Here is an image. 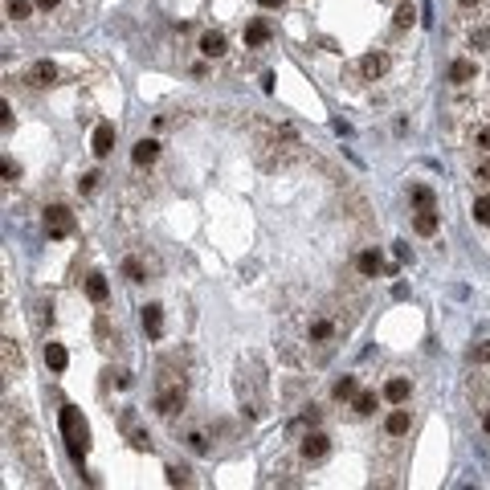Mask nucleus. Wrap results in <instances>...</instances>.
I'll use <instances>...</instances> for the list:
<instances>
[{
    "label": "nucleus",
    "instance_id": "obj_1",
    "mask_svg": "<svg viewBox=\"0 0 490 490\" xmlns=\"http://www.w3.org/2000/svg\"><path fill=\"white\" fill-rule=\"evenodd\" d=\"M184 401H188V384H184V368H172V364H164L160 368V384H156V397H151V408L160 413V417H176L184 413Z\"/></svg>",
    "mask_w": 490,
    "mask_h": 490
},
{
    "label": "nucleus",
    "instance_id": "obj_2",
    "mask_svg": "<svg viewBox=\"0 0 490 490\" xmlns=\"http://www.w3.org/2000/svg\"><path fill=\"white\" fill-rule=\"evenodd\" d=\"M237 397H241V413H249L254 421L266 413V368H262V359L241 364V376H237Z\"/></svg>",
    "mask_w": 490,
    "mask_h": 490
},
{
    "label": "nucleus",
    "instance_id": "obj_3",
    "mask_svg": "<svg viewBox=\"0 0 490 490\" xmlns=\"http://www.w3.org/2000/svg\"><path fill=\"white\" fill-rule=\"evenodd\" d=\"M62 437H66V449H70L74 462H82L90 453V429L74 404H62Z\"/></svg>",
    "mask_w": 490,
    "mask_h": 490
},
{
    "label": "nucleus",
    "instance_id": "obj_4",
    "mask_svg": "<svg viewBox=\"0 0 490 490\" xmlns=\"http://www.w3.org/2000/svg\"><path fill=\"white\" fill-rule=\"evenodd\" d=\"M45 233H49L53 241L70 237V233H74V213H70L66 205H49V209H45Z\"/></svg>",
    "mask_w": 490,
    "mask_h": 490
},
{
    "label": "nucleus",
    "instance_id": "obj_5",
    "mask_svg": "<svg viewBox=\"0 0 490 490\" xmlns=\"http://www.w3.org/2000/svg\"><path fill=\"white\" fill-rule=\"evenodd\" d=\"M339 335V327H335V319H327V314H319V319H311L307 323V343H319L323 352L331 348V339Z\"/></svg>",
    "mask_w": 490,
    "mask_h": 490
},
{
    "label": "nucleus",
    "instance_id": "obj_6",
    "mask_svg": "<svg viewBox=\"0 0 490 490\" xmlns=\"http://www.w3.org/2000/svg\"><path fill=\"white\" fill-rule=\"evenodd\" d=\"M299 453H303L307 466H314V462H323V458L331 453V437H327V433H307L303 446H299Z\"/></svg>",
    "mask_w": 490,
    "mask_h": 490
},
{
    "label": "nucleus",
    "instance_id": "obj_7",
    "mask_svg": "<svg viewBox=\"0 0 490 490\" xmlns=\"http://www.w3.org/2000/svg\"><path fill=\"white\" fill-rule=\"evenodd\" d=\"M25 82H29L33 90L53 86V82H57V66H53L49 57H45V62H33V66H29V74H25Z\"/></svg>",
    "mask_w": 490,
    "mask_h": 490
},
{
    "label": "nucleus",
    "instance_id": "obj_8",
    "mask_svg": "<svg viewBox=\"0 0 490 490\" xmlns=\"http://www.w3.org/2000/svg\"><path fill=\"white\" fill-rule=\"evenodd\" d=\"M384 70H388V53L372 49V53H364V57H359V74H364V82H376V78H384Z\"/></svg>",
    "mask_w": 490,
    "mask_h": 490
},
{
    "label": "nucleus",
    "instance_id": "obj_9",
    "mask_svg": "<svg viewBox=\"0 0 490 490\" xmlns=\"http://www.w3.org/2000/svg\"><path fill=\"white\" fill-rule=\"evenodd\" d=\"M115 139H119L115 123H98V127H94V139H90V151L102 160V156H111V151H115Z\"/></svg>",
    "mask_w": 490,
    "mask_h": 490
},
{
    "label": "nucleus",
    "instance_id": "obj_10",
    "mask_svg": "<svg viewBox=\"0 0 490 490\" xmlns=\"http://www.w3.org/2000/svg\"><path fill=\"white\" fill-rule=\"evenodd\" d=\"M408 429H413V413H408L404 404H397V408L388 413V421H384V433H388V437H408Z\"/></svg>",
    "mask_w": 490,
    "mask_h": 490
},
{
    "label": "nucleus",
    "instance_id": "obj_11",
    "mask_svg": "<svg viewBox=\"0 0 490 490\" xmlns=\"http://www.w3.org/2000/svg\"><path fill=\"white\" fill-rule=\"evenodd\" d=\"M139 323H143L147 339H160V335H164V307L147 303V307H143V314H139Z\"/></svg>",
    "mask_w": 490,
    "mask_h": 490
},
{
    "label": "nucleus",
    "instance_id": "obj_12",
    "mask_svg": "<svg viewBox=\"0 0 490 490\" xmlns=\"http://www.w3.org/2000/svg\"><path fill=\"white\" fill-rule=\"evenodd\" d=\"M478 78V66L470 62V57H453L449 62V82L453 86H466V82H474Z\"/></svg>",
    "mask_w": 490,
    "mask_h": 490
},
{
    "label": "nucleus",
    "instance_id": "obj_13",
    "mask_svg": "<svg viewBox=\"0 0 490 490\" xmlns=\"http://www.w3.org/2000/svg\"><path fill=\"white\" fill-rule=\"evenodd\" d=\"M200 53H205V57H225V53H229V37H225L221 29L200 33Z\"/></svg>",
    "mask_w": 490,
    "mask_h": 490
},
{
    "label": "nucleus",
    "instance_id": "obj_14",
    "mask_svg": "<svg viewBox=\"0 0 490 490\" xmlns=\"http://www.w3.org/2000/svg\"><path fill=\"white\" fill-rule=\"evenodd\" d=\"M131 160H135V168H151V164L160 160V143H156V139H139L131 147Z\"/></svg>",
    "mask_w": 490,
    "mask_h": 490
},
{
    "label": "nucleus",
    "instance_id": "obj_15",
    "mask_svg": "<svg viewBox=\"0 0 490 490\" xmlns=\"http://www.w3.org/2000/svg\"><path fill=\"white\" fill-rule=\"evenodd\" d=\"M356 270H359V278H376V274H384L388 266H384V258H380L376 249H364L356 258Z\"/></svg>",
    "mask_w": 490,
    "mask_h": 490
},
{
    "label": "nucleus",
    "instance_id": "obj_16",
    "mask_svg": "<svg viewBox=\"0 0 490 490\" xmlns=\"http://www.w3.org/2000/svg\"><path fill=\"white\" fill-rule=\"evenodd\" d=\"M123 429H127V442H131V446L139 449V453H147V449L156 446V442H151V433H147V429H139V425H135V417H131V413H127V417H123Z\"/></svg>",
    "mask_w": 490,
    "mask_h": 490
},
{
    "label": "nucleus",
    "instance_id": "obj_17",
    "mask_svg": "<svg viewBox=\"0 0 490 490\" xmlns=\"http://www.w3.org/2000/svg\"><path fill=\"white\" fill-rule=\"evenodd\" d=\"M384 397L393 404H408V397H413V380H404V376H393L388 384H384Z\"/></svg>",
    "mask_w": 490,
    "mask_h": 490
},
{
    "label": "nucleus",
    "instance_id": "obj_18",
    "mask_svg": "<svg viewBox=\"0 0 490 490\" xmlns=\"http://www.w3.org/2000/svg\"><path fill=\"white\" fill-rule=\"evenodd\" d=\"M86 294H90V303H98V307H102V303L111 299V282H106L102 274H90V278H86Z\"/></svg>",
    "mask_w": 490,
    "mask_h": 490
},
{
    "label": "nucleus",
    "instance_id": "obj_19",
    "mask_svg": "<svg viewBox=\"0 0 490 490\" xmlns=\"http://www.w3.org/2000/svg\"><path fill=\"white\" fill-rule=\"evenodd\" d=\"M94 339H98V348H106V352L119 343V335L111 331V319H106V314H98V319H94Z\"/></svg>",
    "mask_w": 490,
    "mask_h": 490
},
{
    "label": "nucleus",
    "instance_id": "obj_20",
    "mask_svg": "<svg viewBox=\"0 0 490 490\" xmlns=\"http://www.w3.org/2000/svg\"><path fill=\"white\" fill-rule=\"evenodd\" d=\"M45 364H49L53 372H66V368H70V352H66L62 343L49 339V343H45Z\"/></svg>",
    "mask_w": 490,
    "mask_h": 490
},
{
    "label": "nucleus",
    "instance_id": "obj_21",
    "mask_svg": "<svg viewBox=\"0 0 490 490\" xmlns=\"http://www.w3.org/2000/svg\"><path fill=\"white\" fill-rule=\"evenodd\" d=\"M29 319H33V327H37V331H49V323H53V303H45V299H37V303H33V314H29Z\"/></svg>",
    "mask_w": 490,
    "mask_h": 490
},
{
    "label": "nucleus",
    "instance_id": "obj_22",
    "mask_svg": "<svg viewBox=\"0 0 490 490\" xmlns=\"http://www.w3.org/2000/svg\"><path fill=\"white\" fill-rule=\"evenodd\" d=\"M266 41H270V25L266 21H249V25H245V45L258 49V45H266Z\"/></svg>",
    "mask_w": 490,
    "mask_h": 490
},
{
    "label": "nucleus",
    "instance_id": "obj_23",
    "mask_svg": "<svg viewBox=\"0 0 490 490\" xmlns=\"http://www.w3.org/2000/svg\"><path fill=\"white\" fill-rule=\"evenodd\" d=\"M413 229H417L421 237H433V233H437V213H433V209L417 213V221H413Z\"/></svg>",
    "mask_w": 490,
    "mask_h": 490
},
{
    "label": "nucleus",
    "instance_id": "obj_24",
    "mask_svg": "<svg viewBox=\"0 0 490 490\" xmlns=\"http://www.w3.org/2000/svg\"><path fill=\"white\" fill-rule=\"evenodd\" d=\"M25 364H21V348L12 343V339H4V372L12 376V372H21Z\"/></svg>",
    "mask_w": 490,
    "mask_h": 490
},
{
    "label": "nucleus",
    "instance_id": "obj_25",
    "mask_svg": "<svg viewBox=\"0 0 490 490\" xmlns=\"http://www.w3.org/2000/svg\"><path fill=\"white\" fill-rule=\"evenodd\" d=\"M123 278L127 282H147V266L139 258H123Z\"/></svg>",
    "mask_w": 490,
    "mask_h": 490
},
{
    "label": "nucleus",
    "instance_id": "obj_26",
    "mask_svg": "<svg viewBox=\"0 0 490 490\" xmlns=\"http://www.w3.org/2000/svg\"><path fill=\"white\" fill-rule=\"evenodd\" d=\"M352 408H356L359 417L376 413V393H356V397H352Z\"/></svg>",
    "mask_w": 490,
    "mask_h": 490
},
{
    "label": "nucleus",
    "instance_id": "obj_27",
    "mask_svg": "<svg viewBox=\"0 0 490 490\" xmlns=\"http://www.w3.org/2000/svg\"><path fill=\"white\" fill-rule=\"evenodd\" d=\"M413 21H417V8H413L408 0H404V4H397V17H393V25H397V29H408Z\"/></svg>",
    "mask_w": 490,
    "mask_h": 490
},
{
    "label": "nucleus",
    "instance_id": "obj_28",
    "mask_svg": "<svg viewBox=\"0 0 490 490\" xmlns=\"http://www.w3.org/2000/svg\"><path fill=\"white\" fill-rule=\"evenodd\" d=\"M413 205H417V213H425V209H433V192H429L425 184H417V188H413Z\"/></svg>",
    "mask_w": 490,
    "mask_h": 490
},
{
    "label": "nucleus",
    "instance_id": "obj_29",
    "mask_svg": "<svg viewBox=\"0 0 490 490\" xmlns=\"http://www.w3.org/2000/svg\"><path fill=\"white\" fill-rule=\"evenodd\" d=\"M352 397H356V376L335 380V401H352Z\"/></svg>",
    "mask_w": 490,
    "mask_h": 490
},
{
    "label": "nucleus",
    "instance_id": "obj_30",
    "mask_svg": "<svg viewBox=\"0 0 490 490\" xmlns=\"http://www.w3.org/2000/svg\"><path fill=\"white\" fill-rule=\"evenodd\" d=\"M4 8H8V17H12V21H25V17L33 12V0H8Z\"/></svg>",
    "mask_w": 490,
    "mask_h": 490
},
{
    "label": "nucleus",
    "instance_id": "obj_31",
    "mask_svg": "<svg viewBox=\"0 0 490 490\" xmlns=\"http://www.w3.org/2000/svg\"><path fill=\"white\" fill-rule=\"evenodd\" d=\"M184 442H188V449H192L196 458H205V453H209V437H205V433H188Z\"/></svg>",
    "mask_w": 490,
    "mask_h": 490
},
{
    "label": "nucleus",
    "instance_id": "obj_32",
    "mask_svg": "<svg viewBox=\"0 0 490 490\" xmlns=\"http://www.w3.org/2000/svg\"><path fill=\"white\" fill-rule=\"evenodd\" d=\"M474 221L490 225V196H478V200H474Z\"/></svg>",
    "mask_w": 490,
    "mask_h": 490
},
{
    "label": "nucleus",
    "instance_id": "obj_33",
    "mask_svg": "<svg viewBox=\"0 0 490 490\" xmlns=\"http://www.w3.org/2000/svg\"><path fill=\"white\" fill-rule=\"evenodd\" d=\"M168 482H172V487H188L192 478H188V470H184V466H168Z\"/></svg>",
    "mask_w": 490,
    "mask_h": 490
},
{
    "label": "nucleus",
    "instance_id": "obj_34",
    "mask_svg": "<svg viewBox=\"0 0 490 490\" xmlns=\"http://www.w3.org/2000/svg\"><path fill=\"white\" fill-rule=\"evenodd\" d=\"M470 364H490V339H487V343H478V348L470 352Z\"/></svg>",
    "mask_w": 490,
    "mask_h": 490
},
{
    "label": "nucleus",
    "instance_id": "obj_35",
    "mask_svg": "<svg viewBox=\"0 0 490 490\" xmlns=\"http://www.w3.org/2000/svg\"><path fill=\"white\" fill-rule=\"evenodd\" d=\"M98 180H102L98 172H86V176L78 180V192H94V188H98Z\"/></svg>",
    "mask_w": 490,
    "mask_h": 490
},
{
    "label": "nucleus",
    "instance_id": "obj_36",
    "mask_svg": "<svg viewBox=\"0 0 490 490\" xmlns=\"http://www.w3.org/2000/svg\"><path fill=\"white\" fill-rule=\"evenodd\" d=\"M474 143H478L482 151H490V123H487V127H478V131H474Z\"/></svg>",
    "mask_w": 490,
    "mask_h": 490
},
{
    "label": "nucleus",
    "instance_id": "obj_37",
    "mask_svg": "<svg viewBox=\"0 0 490 490\" xmlns=\"http://www.w3.org/2000/svg\"><path fill=\"white\" fill-rule=\"evenodd\" d=\"M474 180H482V184H490V160H482V164H474Z\"/></svg>",
    "mask_w": 490,
    "mask_h": 490
},
{
    "label": "nucleus",
    "instance_id": "obj_38",
    "mask_svg": "<svg viewBox=\"0 0 490 490\" xmlns=\"http://www.w3.org/2000/svg\"><path fill=\"white\" fill-rule=\"evenodd\" d=\"M393 254H397L401 262H413V254H408V245H404V241H397V245H393Z\"/></svg>",
    "mask_w": 490,
    "mask_h": 490
},
{
    "label": "nucleus",
    "instance_id": "obj_39",
    "mask_svg": "<svg viewBox=\"0 0 490 490\" xmlns=\"http://www.w3.org/2000/svg\"><path fill=\"white\" fill-rule=\"evenodd\" d=\"M57 4H62V0H37V8H45V12H49V8H57Z\"/></svg>",
    "mask_w": 490,
    "mask_h": 490
},
{
    "label": "nucleus",
    "instance_id": "obj_40",
    "mask_svg": "<svg viewBox=\"0 0 490 490\" xmlns=\"http://www.w3.org/2000/svg\"><path fill=\"white\" fill-rule=\"evenodd\" d=\"M482 433H487V437H490V408H487V413H482Z\"/></svg>",
    "mask_w": 490,
    "mask_h": 490
},
{
    "label": "nucleus",
    "instance_id": "obj_41",
    "mask_svg": "<svg viewBox=\"0 0 490 490\" xmlns=\"http://www.w3.org/2000/svg\"><path fill=\"white\" fill-rule=\"evenodd\" d=\"M262 8H282V0H258Z\"/></svg>",
    "mask_w": 490,
    "mask_h": 490
},
{
    "label": "nucleus",
    "instance_id": "obj_42",
    "mask_svg": "<svg viewBox=\"0 0 490 490\" xmlns=\"http://www.w3.org/2000/svg\"><path fill=\"white\" fill-rule=\"evenodd\" d=\"M458 4H462V8H478L482 0H458Z\"/></svg>",
    "mask_w": 490,
    "mask_h": 490
}]
</instances>
